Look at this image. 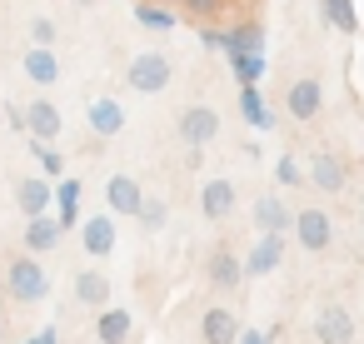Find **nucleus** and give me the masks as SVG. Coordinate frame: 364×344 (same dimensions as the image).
<instances>
[{"label": "nucleus", "instance_id": "4468645a", "mask_svg": "<svg viewBox=\"0 0 364 344\" xmlns=\"http://www.w3.org/2000/svg\"><path fill=\"white\" fill-rule=\"evenodd\" d=\"M60 125H65V120H60V110H55L50 100H31V105H26V130H31V140H46V145H50V140L60 135Z\"/></svg>", "mask_w": 364, "mask_h": 344}, {"label": "nucleus", "instance_id": "a878e982", "mask_svg": "<svg viewBox=\"0 0 364 344\" xmlns=\"http://www.w3.org/2000/svg\"><path fill=\"white\" fill-rule=\"evenodd\" d=\"M31 155L46 165V180H60V175H65V160H60V150H55V145H46V140H31Z\"/></svg>", "mask_w": 364, "mask_h": 344}, {"label": "nucleus", "instance_id": "2eb2a0df", "mask_svg": "<svg viewBox=\"0 0 364 344\" xmlns=\"http://www.w3.org/2000/svg\"><path fill=\"white\" fill-rule=\"evenodd\" d=\"M279 259H284V235H259L255 249L245 254V274H269L279 269Z\"/></svg>", "mask_w": 364, "mask_h": 344}, {"label": "nucleus", "instance_id": "1a4fd4ad", "mask_svg": "<svg viewBox=\"0 0 364 344\" xmlns=\"http://www.w3.org/2000/svg\"><path fill=\"white\" fill-rule=\"evenodd\" d=\"M16 205L26 210V220H41V215H50V205H55V185L50 180H21L16 185Z\"/></svg>", "mask_w": 364, "mask_h": 344}, {"label": "nucleus", "instance_id": "e433bc0d", "mask_svg": "<svg viewBox=\"0 0 364 344\" xmlns=\"http://www.w3.org/2000/svg\"><path fill=\"white\" fill-rule=\"evenodd\" d=\"M0 344H6V324H0Z\"/></svg>", "mask_w": 364, "mask_h": 344}, {"label": "nucleus", "instance_id": "f03ea898", "mask_svg": "<svg viewBox=\"0 0 364 344\" xmlns=\"http://www.w3.org/2000/svg\"><path fill=\"white\" fill-rule=\"evenodd\" d=\"M170 75H175V65H170V55H160V50H145V55H135V60L125 65V80H130V90H140V95L165 90Z\"/></svg>", "mask_w": 364, "mask_h": 344}, {"label": "nucleus", "instance_id": "9b49d317", "mask_svg": "<svg viewBox=\"0 0 364 344\" xmlns=\"http://www.w3.org/2000/svg\"><path fill=\"white\" fill-rule=\"evenodd\" d=\"M115 215H90V220H80V244H85V254H110L115 249Z\"/></svg>", "mask_w": 364, "mask_h": 344}, {"label": "nucleus", "instance_id": "6ab92c4d", "mask_svg": "<svg viewBox=\"0 0 364 344\" xmlns=\"http://www.w3.org/2000/svg\"><path fill=\"white\" fill-rule=\"evenodd\" d=\"M130 329H135L130 309H100V319H95V339L100 344H125Z\"/></svg>", "mask_w": 364, "mask_h": 344}, {"label": "nucleus", "instance_id": "7ed1b4c3", "mask_svg": "<svg viewBox=\"0 0 364 344\" xmlns=\"http://www.w3.org/2000/svg\"><path fill=\"white\" fill-rule=\"evenodd\" d=\"M215 135H220V115H215L210 105H190V110L180 115V140H185L190 150H205Z\"/></svg>", "mask_w": 364, "mask_h": 344}, {"label": "nucleus", "instance_id": "473e14b6", "mask_svg": "<svg viewBox=\"0 0 364 344\" xmlns=\"http://www.w3.org/2000/svg\"><path fill=\"white\" fill-rule=\"evenodd\" d=\"M185 6H190L195 16H210V11H220V6H225V0H185Z\"/></svg>", "mask_w": 364, "mask_h": 344}, {"label": "nucleus", "instance_id": "f704fd0d", "mask_svg": "<svg viewBox=\"0 0 364 344\" xmlns=\"http://www.w3.org/2000/svg\"><path fill=\"white\" fill-rule=\"evenodd\" d=\"M26 344H55V329H41V334H31Z\"/></svg>", "mask_w": 364, "mask_h": 344}, {"label": "nucleus", "instance_id": "a211bd4d", "mask_svg": "<svg viewBox=\"0 0 364 344\" xmlns=\"http://www.w3.org/2000/svg\"><path fill=\"white\" fill-rule=\"evenodd\" d=\"M21 70H26V80H36L41 90L60 80V60H55V50H26V60H21Z\"/></svg>", "mask_w": 364, "mask_h": 344}, {"label": "nucleus", "instance_id": "6e6552de", "mask_svg": "<svg viewBox=\"0 0 364 344\" xmlns=\"http://www.w3.org/2000/svg\"><path fill=\"white\" fill-rule=\"evenodd\" d=\"M200 344H240V314L225 309V304L205 309V319H200Z\"/></svg>", "mask_w": 364, "mask_h": 344}, {"label": "nucleus", "instance_id": "f8f14e48", "mask_svg": "<svg viewBox=\"0 0 364 344\" xmlns=\"http://www.w3.org/2000/svg\"><path fill=\"white\" fill-rule=\"evenodd\" d=\"M319 105H324V85H319V80H294L289 95H284V110H289L294 120H314Z\"/></svg>", "mask_w": 364, "mask_h": 344}, {"label": "nucleus", "instance_id": "423d86ee", "mask_svg": "<svg viewBox=\"0 0 364 344\" xmlns=\"http://www.w3.org/2000/svg\"><path fill=\"white\" fill-rule=\"evenodd\" d=\"M314 339H319V344H349V339H354V314H349L344 304H324V309L314 314Z\"/></svg>", "mask_w": 364, "mask_h": 344}, {"label": "nucleus", "instance_id": "c756f323", "mask_svg": "<svg viewBox=\"0 0 364 344\" xmlns=\"http://www.w3.org/2000/svg\"><path fill=\"white\" fill-rule=\"evenodd\" d=\"M235 75H240V85H255V80L264 75V60H259V55H240V60H235Z\"/></svg>", "mask_w": 364, "mask_h": 344}, {"label": "nucleus", "instance_id": "9d476101", "mask_svg": "<svg viewBox=\"0 0 364 344\" xmlns=\"http://www.w3.org/2000/svg\"><path fill=\"white\" fill-rule=\"evenodd\" d=\"M235 200H240V190H235L230 180H205V190H200V215H205V220H230V215H235Z\"/></svg>", "mask_w": 364, "mask_h": 344}, {"label": "nucleus", "instance_id": "393cba45", "mask_svg": "<svg viewBox=\"0 0 364 344\" xmlns=\"http://www.w3.org/2000/svg\"><path fill=\"white\" fill-rule=\"evenodd\" d=\"M135 21H140L145 31H175V21H180V16H175V11H165V6H140V11H135Z\"/></svg>", "mask_w": 364, "mask_h": 344}, {"label": "nucleus", "instance_id": "72a5a7b5", "mask_svg": "<svg viewBox=\"0 0 364 344\" xmlns=\"http://www.w3.org/2000/svg\"><path fill=\"white\" fill-rule=\"evenodd\" d=\"M240 344H269V334H259V329H240Z\"/></svg>", "mask_w": 364, "mask_h": 344}, {"label": "nucleus", "instance_id": "cd10ccee", "mask_svg": "<svg viewBox=\"0 0 364 344\" xmlns=\"http://www.w3.org/2000/svg\"><path fill=\"white\" fill-rule=\"evenodd\" d=\"M55 36H60V31H55V21H50V16H36V21H31V50H50V45H55Z\"/></svg>", "mask_w": 364, "mask_h": 344}, {"label": "nucleus", "instance_id": "aec40b11", "mask_svg": "<svg viewBox=\"0 0 364 344\" xmlns=\"http://www.w3.org/2000/svg\"><path fill=\"white\" fill-rule=\"evenodd\" d=\"M75 299L90 304V309H105V299H110V279H105L100 269H80V274H75Z\"/></svg>", "mask_w": 364, "mask_h": 344}, {"label": "nucleus", "instance_id": "412c9836", "mask_svg": "<svg viewBox=\"0 0 364 344\" xmlns=\"http://www.w3.org/2000/svg\"><path fill=\"white\" fill-rule=\"evenodd\" d=\"M225 50H230V60H240V55H259L264 50V31L250 21V26H235L230 36H225Z\"/></svg>", "mask_w": 364, "mask_h": 344}, {"label": "nucleus", "instance_id": "39448f33", "mask_svg": "<svg viewBox=\"0 0 364 344\" xmlns=\"http://www.w3.org/2000/svg\"><path fill=\"white\" fill-rule=\"evenodd\" d=\"M205 279H210L215 289H235V284L245 279V259H240L230 244H215L210 259H205Z\"/></svg>", "mask_w": 364, "mask_h": 344}, {"label": "nucleus", "instance_id": "7c9ffc66", "mask_svg": "<svg viewBox=\"0 0 364 344\" xmlns=\"http://www.w3.org/2000/svg\"><path fill=\"white\" fill-rule=\"evenodd\" d=\"M274 180H279V185H299L304 175H299V165H294V160H274Z\"/></svg>", "mask_w": 364, "mask_h": 344}, {"label": "nucleus", "instance_id": "0eeeda50", "mask_svg": "<svg viewBox=\"0 0 364 344\" xmlns=\"http://www.w3.org/2000/svg\"><path fill=\"white\" fill-rule=\"evenodd\" d=\"M294 240L304 244V249H329V240H334V225H329V215L324 210H299L294 215Z\"/></svg>", "mask_w": 364, "mask_h": 344}, {"label": "nucleus", "instance_id": "dca6fc26", "mask_svg": "<svg viewBox=\"0 0 364 344\" xmlns=\"http://www.w3.org/2000/svg\"><path fill=\"white\" fill-rule=\"evenodd\" d=\"M255 225H259V235H284V230L294 225V215H289V205H284V200L259 195V200H255Z\"/></svg>", "mask_w": 364, "mask_h": 344}, {"label": "nucleus", "instance_id": "c9c22d12", "mask_svg": "<svg viewBox=\"0 0 364 344\" xmlns=\"http://www.w3.org/2000/svg\"><path fill=\"white\" fill-rule=\"evenodd\" d=\"M75 6H95V0H75Z\"/></svg>", "mask_w": 364, "mask_h": 344}, {"label": "nucleus", "instance_id": "ddd939ff", "mask_svg": "<svg viewBox=\"0 0 364 344\" xmlns=\"http://www.w3.org/2000/svg\"><path fill=\"white\" fill-rule=\"evenodd\" d=\"M85 120H90V130H95L100 140H110V135H120V130H125V105H120V100H110V95H100V100H90Z\"/></svg>", "mask_w": 364, "mask_h": 344}, {"label": "nucleus", "instance_id": "5701e85b", "mask_svg": "<svg viewBox=\"0 0 364 344\" xmlns=\"http://www.w3.org/2000/svg\"><path fill=\"white\" fill-rule=\"evenodd\" d=\"M309 180L319 185V190H344V160L339 155H314V165H309Z\"/></svg>", "mask_w": 364, "mask_h": 344}, {"label": "nucleus", "instance_id": "b1692460", "mask_svg": "<svg viewBox=\"0 0 364 344\" xmlns=\"http://www.w3.org/2000/svg\"><path fill=\"white\" fill-rule=\"evenodd\" d=\"M240 115H245L255 130H269V125H274V115H269V105H264V95H259L255 85H240Z\"/></svg>", "mask_w": 364, "mask_h": 344}, {"label": "nucleus", "instance_id": "bb28decb", "mask_svg": "<svg viewBox=\"0 0 364 344\" xmlns=\"http://www.w3.org/2000/svg\"><path fill=\"white\" fill-rule=\"evenodd\" d=\"M324 21H329L334 31H344V36H349V31L359 26V21H354V6H349V0H324Z\"/></svg>", "mask_w": 364, "mask_h": 344}, {"label": "nucleus", "instance_id": "20e7f679", "mask_svg": "<svg viewBox=\"0 0 364 344\" xmlns=\"http://www.w3.org/2000/svg\"><path fill=\"white\" fill-rule=\"evenodd\" d=\"M105 205H110V215L140 220V205H145L140 180H130V175H110V180H105Z\"/></svg>", "mask_w": 364, "mask_h": 344}, {"label": "nucleus", "instance_id": "c85d7f7f", "mask_svg": "<svg viewBox=\"0 0 364 344\" xmlns=\"http://www.w3.org/2000/svg\"><path fill=\"white\" fill-rule=\"evenodd\" d=\"M165 220H170L165 200H150V195H145V205H140V225H145V230H160Z\"/></svg>", "mask_w": 364, "mask_h": 344}, {"label": "nucleus", "instance_id": "f3484780", "mask_svg": "<svg viewBox=\"0 0 364 344\" xmlns=\"http://www.w3.org/2000/svg\"><path fill=\"white\" fill-rule=\"evenodd\" d=\"M60 235H65V230H60V220H55V215L31 220V225H26V254H31V259H36V254H50V249L60 244Z\"/></svg>", "mask_w": 364, "mask_h": 344}, {"label": "nucleus", "instance_id": "2f4dec72", "mask_svg": "<svg viewBox=\"0 0 364 344\" xmlns=\"http://www.w3.org/2000/svg\"><path fill=\"white\" fill-rule=\"evenodd\" d=\"M200 41H205V50H225V31H210V26H205Z\"/></svg>", "mask_w": 364, "mask_h": 344}, {"label": "nucleus", "instance_id": "f257e3e1", "mask_svg": "<svg viewBox=\"0 0 364 344\" xmlns=\"http://www.w3.org/2000/svg\"><path fill=\"white\" fill-rule=\"evenodd\" d=\"M6 294L21 299V304H41V299L50 294V274H46V264L31 259V254L11 259V264H6Z\"/></svg>", "mask_w": 364, "mask_h": 344}, {"label": "nucleus", "instance_id": "4be33fe9", "mask_svg": "<svg viewBox=\"0 0 364 344\" xmlns=\"http://www.w3.org/2000/svg\"><path fill=\"white\" fill-rule=\"evenodd\" d=\"M55 220H60V230L80 225V180H60L55 185Z\"/></svg>", "mask_w": 364, "mask_h": 344}]
</instances>
